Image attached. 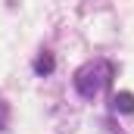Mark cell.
<instances>
[{
	"mask_svg": "<svg viewBox=\"0 0 134 134\" xmlns=\"http://www.w3.org/2000/svg\"><path fill=\"white\" fill-rule=\"evenodd\" d=\"M34 72H37V75H50V72H53V53H50V50H44V53L37 56Z\"/></svg>",
	"mask_w": 134,
	"mask_h": 134,
	"instance_id": "cell-3",
	"label": "cell"
},
{
	"mask_svg": "<svg viewBox=\"0 0 134 134\" xmlns=\"http://www.w3.org/2000/svg\"><path fill=\"white\" fill-rule=\"evenodd\" d=\"M112 75H115V69H112L109 59H94V63H87V66H81L75 72L72 84H75V91L84 100H94V97H100V91L109 87Z\"/></svg>",
	"mask_w": 134,
	"mask_h": 134,
	"instance_id": "cell-1",
	"label": "cell"
},
{
	"mask_svg": "<svg viewBox=\"0 0 134 134\" xmlns=\"http://www.w3.org/2000/svg\"><path fill=\"white\" fill-rule=\"evenodd\" d=\"M115 109H119L122 115H131L134 112V94L131 91H122V94L115 97Z\"/></svg>",
	"mask_w": 134,
	"mask_h": 134,
	"instance_id": "cell-2",
	"label": "cell"
}]
</instances>
